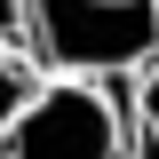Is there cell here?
Listing matches in <instances>:
<instances>
[{"label": "cell", "mask_w": 159, "mask_h": 159, "mask_svg": "<svg viewBox=\"0 0 159 159\" xmlns=\"http://www.w3.org/2000/svg\"><path fill=\"white\" fill-rule=\"evenodd\" d=\"M16 48L40 80H127L159 64V0H24Z\"/></svg>", "instance_id": "cell-1"}, {"label": "cell", "mask_w": 159, "mask_h": 159, "mask_svg": "<svg viewBox=\"0 0 159 159\" xmlns=\"http://www.w3.org/2000/svg\"><path fill=\"white\" fill-rule=\"evenodd\" d=\"M16 32H24V0H0V40L16 48Z\"/></svg>", "instance_id": "cell-5"}, {"label": "cell", "mask_w": 159, "mask_h": 159, "mask_svg": "<svg viewBox=\"0 0 159 159\" xmlns=\"http://www.w3.org/2000/svg\"><path fill=\"white\" fill-rule=\"evenodd\" d=\"M135 103L119 80H40V96L0 135V159H135Z\"/></svg>", "instance_id": "cell-2"}, {"label": "cell", "mask_w": 159, "mask_h": 159, "mask_svg": "<svg viewBox=\"0 0 159 159\" xmlns=\"http://www.w3.org/2000/svg\"><path fill=\"white\" fill-rule=\"evenodd\" d=\"M135 159H159V64H143V80H135Z\"/></svg>", "instance_id": "cell-4"}, {"label": "cell", "mask_w": 159, "mask_h": 159, "mask_svg": "<svg viewBox=\"0 0 159 159\" xmlns=\"http://www.w3.org/2000/svg\"><path fill=\"white\" fill-rule=\"evenodd\" d=\"M32 96H40V64L24 56V48H8V40H0V135L16 127V111H24Z\"/></svg>", "instance_id": "cell-3"}]
</instances>
